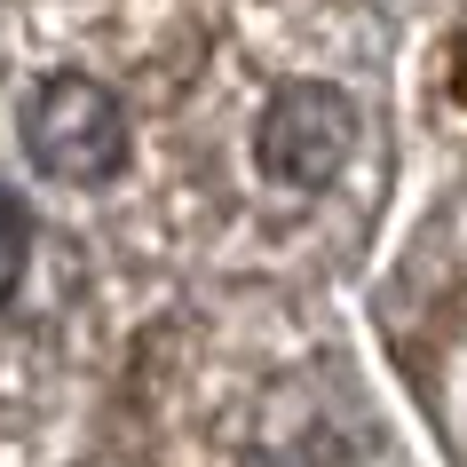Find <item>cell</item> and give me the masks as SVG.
I'll return each mask as SVG.
<instances>
[{
    "label": "cell",
    "mask_w": 467,
    "mask_h": 467,
    "mask_svg": "<svg viewBox=\"0 0 467 467\" xmlns=\"http://www.w3.org/2000/svg\"><path fill=\"white\" fill-rule=\"evenodd\" d=\"M25 150L56 182H111L127 159V111L88 72H56L25 96Z\"/></svg>",
    "instance_id": "cell-1"
},
{
    "label": "cell",
    "mask_w": 467,
    "mask_h": 467,
    "mask_svg": "<svg viewBox=\"0 0 467 467\" xmlns=\"http://www.w3.org/2000/svg\"><path fill=\"white\" fill-rule=\"evenodd\" d=\"M348 150H357V103L341 88H325V79L277 88L262 103V119H254V167L270 174V182H285V191L333 182L348 167Z\"/></svg>",
    "instance_id": "cell-2"
},
{
    "label": "cell",
    "mask_w": 467,
    "mask_h": 467,
    "mask_svg": "<svg viewBox=\"0 0 467 467\" xmlns=\"http://www.w3.org/2000/svg\"><path fill=\"white\" fill-rule=\"evenodd\" d=\"M25 254H32V222H25V198L0 182V301H8V285L25 277Z\"/></svg>",
    "instance_id": "cell-3"
}]
</instances>
